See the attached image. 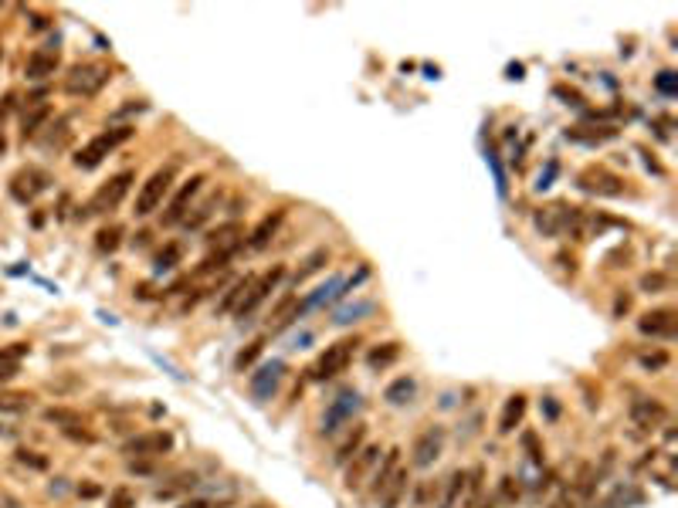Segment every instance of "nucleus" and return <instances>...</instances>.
Returning a JSON list of instances; mask_svg holds the SVG:
<instances>
[{
	"mask_svg": "<svg viewBox=\"0 0 678 508\" xmlns=\"http://www.w3.org/2000/svg\"><path fill=\"white\" fill-rule=\"evenodd\" d=\"M553 173H557V163H550V166H546V173H539L536 190H546V187H550V180H553Z\"/></svg>",
	"mask_w": 678,
	"mask_h": 508,
	"instance_id": "nucleus-49",
	"label": "nucleus"
},
{
	"mask_svg": "<svg viewBox=\"0 0 678 508\" xmlns=\"http://www.w3.org/2000/svg\"><path fill=\"white\" fill-rule=\"evenodd\" d=\"M10 109H14V95H3V102H0V119L7 116Z\"/></svg>",
	"mask_w": 678,
	"mask_h": 508,
	"instance_id": "nucleus-53",
	"label": "nucleus"
},
{
	"mask_svg": "<svg viewBox=\"0 0 678 508\" xmlns=\"http://www.w3.org/2000/svg\"><path fill=\"white\" fill-rule=\"evenodd\" d=\"M407 481H410L407 468H403V465H397V468H394L390 474H387V478H383V485H380V488L373 491L377 505H380V508H400L403 495H407Z\"/></svg>",
	"mask_w": 678,
	"mask_h": 508,
	"instance_id": "nucleus-16",
	"label": "nucleus"
},
{
	"mask_svg": "<svg viewBox=\"0 0 678 508\" xmlns=\"http://www.w3.org/2000/svg\"><path fill=\"white\" fill-rule=\"evenodd\" d=\"M281 278H285V265H275L272 272H265L261 278H255L251 292L244 295V302H241L238 309H235V315H238V318H248V315L255 312V309H258V305H261V302H265V298H268L275 288H279Z\"/></svg>",
	"mask_w": 678,
	"mask_h": 508,
	"instance_id": "nucleus-9",
	"label": "nucleus"
},
{
	"mask_svg": "<svg viewBox=\"0 0 678 508\" xmlns=\"http://www.w3.org/2000/svg\"><path fill=\"white\" fill-rule=\"evenodd\" d=\"M112 79V68L106 61H85V65H75L65 79V92L68 95H81V99H92L102 92V85Z\"/></svg>",
	"mask_w": 678,
	"mask_h": 508,
	"instance_id": "nucleus-2",
	"label": "nucleus"
},
{
	"mask_svg": "<svg viewBox=\"0 0 678 508\" xmlns=\"http://www.w3.org/2000/svg\"><path fill=\"white\" fill-rule=\"evenodd\" d=\"M48 183H51V176L38 170V166H28V170H21V173H14V180H10V196L17 200V203H31L38 194L48 190Z\"/></svg>",
	"mask_w": 678,
	"mask_h": 508,
	"instance_id": "nucleus-11",
	"label": "nucleus"
},
{
	"mask_svg": "<svg viewBox=\"0 0 678 508\" xmlns=\"http://www.w3.org/2000/svg\"><path fill=\"white\" fill-rule=\"evenodd\" d=\"M281 376H285V363L272 359L268 366H261L258 373H251V396L255 400H272L275 390L281 387Z\"/></svg>",
	"mask_w": 678,
	"mask_h": 508,
	"instance_id": "nucleus-18",
	"label": "nucleus"
},
{
	"mask_svg": "<svg viewBox=\"0 0 678 508\" xmlns=\"http://www.w3.org/2000/svg\"><path fill=\"white\" fill-rule=\"evenodd\" d=\"M31 28H34V31H44V28H48V17H41V14H38V17L31 21Z\"/></svg>",
	"mask_w": 678,
	"mask_h": 508,
	"instance_id": "nucleus-54",
	"label": "nucleus"
},
{
	"mask_svg": "<svg viewBox=\"0 0 678 508\" xmlns=\"http://www.w3.org/2000/svg\"><path fill=\"white\" fill-rule=\"evenodd\" d=\"M285 224V210H272L268 217H261V224L251 231V234L244 237V244L251 247V251H261V247H268L272 241H275V234H279V227Z\"/></svg>",
	"mask_w": 678,
	"mask_h": 508,
	"instance_id": "nucleus-20",
	"label": "nucleus"
},
{
	"mask_svg": "<svg viewBox=\"0 0 678 508\" xmlns=\"http://www.w3.org/2000/svg\"><path fill=\"white\" fill-rule=\"evenodd\" d=\"M0 54H3V51H0Z\"/></svg>",
	"mask_w": 678,
	"mask_h": 508,
	"instance_id": "nucleus-57",
	"label": "nucleus"
},
{
	"mask_svg": "<svg viewBox=\"0 0 678 508\" xmlns=\"http://www.w3.org/2000/svg\"><path fill=\"white\" fill-rule=\"evenodd\" d=\"M180 244H166L160 251V258H157V272H170V268H177V261H180Z\"/></svg>",
	"mask_w": 678,
	"mask_h": 508,
	"instance_id": "nucleus-38",
	"label": "nucleus"
},
{
	"mask_svg": "<svg viewBox=\"0 0 678 508\" xmlns=\"http://www.w3.org/2000/svg\"><path fill=\"white\" fill-rule=\"evenodd\" d=\"M322 265H329V251H326V247H319V251H312V254H309V258L302 261V268L295 272V285H299V281H306L309 274L322 272Z\"/></svg>",
	"mask_w": 678,
	"mask_h": 508,
	"instance_id": "nucleus-31",
	"label": "nucleus"
},
{
	"mask_svg": "<svg viewBox=\"0 0 678 508\" xmlns=\"http://www.w3.org/2000/svg\"><path fill=\"white\" fill-rule=\"evenodd\" d=\"M180 508H221V505H214V502H203V498H190V502H183Z\"/></svg>",
	"mask_w": 678,
	"mask_h": 508,
	"instance_id": "nucleus-51",
	"label": "nucleus"
},
{
	"mask_svg": "<svg viewBox=\"0 0 678 508\" xmlns=\"http://www.w3.org/2000/svg\"><path fill=\"white\" fill-rule=\"evenodd\" d=\"M543 414H546V420H557V417H559V403L553 400V396H546V400H543Z\"/></svg>",
	"mask_w": 678,
	"mask_h": 508,
	"instance_id": "nucleus-48",
	"label": "nucleus"
},
{
	"mask_svg": "<svg viewBox=\"0 0 678 508\" xmlns=\"http://www.w3.org/2000/svg\"><path fill=\"white\" fill-rule=\"evenodd\" d=\"M51 119V105H34L28 116H24V125H21V139L28 143V139H34L41 132V125Z\"/></svg>",
	"mask_w": 678,
	"mask_h": 508,
	"instance_id": "nucleus-30",
	"label": "nucleus"
},
{
	"mask_svg": "<svg viewBox=\"0 0 678 508\" xmlns=\"http://www.w3.org/2000/svg\"><path fill=\"white\" fill-rule=\"evenodd\" d=\"M31 393H7V396H0V414H21V410H28L31 407Z\"/></svg>",
	"mask_w": 678,
	"mask_h": 508,
	"instance_id": "nucleus-35",
	"label": "nucleus"
},
{
	"mask_svg": "<svg viewBox=\"0 0 678 508\" xmlns=\"http://www.w3.org/2000/svg\"><path fill=\"white\" fill-rule=\"evenodd\" d=\"M132 170H122V173H116L109 183H102L99 190H95V196L81 207V217H92V214H109V210H116L122 203V196L129 194V187H132Z\"/></svg>",
	"mask_w": 678,
	"mask_h": 508,
	"instance_id": "nucleus-4",
	"label": "nucleus"
},
{
	"mask_svg": "<svg viewBox=\"0 0 678 508\" xmlns=\"http://www.w3.org/2000/svg\"><path fill=\"white\" fill-rule=\"evenodd\" d=\"M173 176H177V163H166L163 170H157L143 183V190L136 196V217H150L153 210H160L166 194H170V187H173Z\"/></svg>",
	"mask_w": 678,
	"mask_h": 508,
	"instance_id": "nucleus-3",
	"label": "nucleus"
},
{
	"mask_svg": "<svg viewBox=\"0 0 678 508\" xmlns=\"http://www.w3.org/2000/svg\"><path fill=\"white\" fill-rule=\"evenodd\" d=\"M431 495H435V481H417L414 508H431Z\"/></svg>",
	"mask_w": 678,
	"mask_h": 508,
	"instance_id": "nucleus-42",
	"label": "nucleus"
},
{
	"mask_svg": "<svg viewBox=\"0 0 678 508\" xmlns=\"http://www.w3.org/2000/svg\"><path fill=\"white\" fill-rule=\"evenodd\" d=\"M363 440H366V427H363V424H353V430L346 434V440H343V444L336 447L332 461H336V465H346V461H350V458L357 454L359 447H363Z\"/></svg>",
	"mask_w": 678,
	"mask_h": 508,
	"instance_id": "nucleus-28",
	"label": "nucleus"
},
{
	"mask_svg": "<svg viewBox=\"0 0 678 508\" xmlns=\"http://www.w3.org/2000/svg\"><path fill=\"white\" fill-rule=\"evenodd\" d=\"M122 451H126L129 458H160V454H170V451H173V434H170V430L139 434V437H132Z\"/></svg>",
	"mask_w": 678,
	"mask_h": 508,
	"instance_id": "nucleus-10",
	"label": "nucleus"
},
{
	"mask_svg": "<svg viewBox=\"0 0 678 508\" xmlns=\"http://www.w3.org/2000/svg\"><path fill=\"white\" fill-rule=\"evenodd\" d=\"M641 336H651V339H675L678 332V312L675 309H651L638 318Z\"/></svg>",
	"mask_w": 678,
	"mask_h": 508,
	"instance_id": "nucleus-13",
	"label": "nucleus"
},
{
	"mask_svg": "<svg viewBox=\"0 0 678 508\" xmlns=\"http://www.w3.org/2000/svg\"><path fill=\"white\" fill-rule=\"evenodd\" d=\"M28 343H14V346H3L0 349V383H7V380H14L17 376V369H21V359L28 356Z\"/></svg>",
	"mask_w": 678,
	"mask_h": 508,
	"instance_id": "nucleus-24",
	"label": "nucleus"
},
{
	"mask_svg": "<svg viewBox=\"0 0 678 508\" xmlns=\"http://www.w3.org/2000/svg\"><path fill=\"white\" fill-rule=\"evenodd\" d=\"M359 410H363V400H359V393H339L329 407H326V414H322V424H319V434L322 437H332V434H339V430L346 427V424H353V417H357Z\"/></svg>",
	"mask_w": 678,
	"mask_h": 508,
	"instance_id": "nucleus-5",
	"label": "nucleus"
},
{
	"mask_svg": "<svg viewBox=\"0 0 678 508\" xmlns=\"http://www.w3.org/2000/svg\"><path fill=\"white\" fill-rule=\"evenodd\" d=\"M441 447H444V427L438 424H431L428 430H421V437L414 440V458H410V465L414 468H431L435 461L441 458Z\"/></svg>",
	"mask_w": 678,
	"mask_h": 508,
	"instance_id": "nucleus-12",
	"label": "nucleus"
},
{
	"mask_svg": "<svg viewBox=\"0 0 678 508\" xmlns=\"http://www.w3.org/2000/svg\"><path fill=\"white\" fill-rule=\"evenodd\" d=\"M261 349H265V336H258L255 343H248V349H241L238 352V359H235V369L238 373H244V369H251V363L261 356Z\"/></svg>",
	"mask_w": 678,
	"mask_h": 508,
	"instance_id": "nucleus-34",
	"label": "nucleus"
},
{
	"mask_svg": "<svg viewBox=\"0 0 678 508\" xmlns=\"http://www.w3.org/2000/svg\"><path fill=\"white\" fill-rule=\"evenodd\" d=\"M522 447H526V454H529V461L532 465H543V444H539V437H536V430H522Z\"/></svg>",
	"mask_w": 678,
	"mask_h": 508,
	"instance_id": "nucleus-37",
	"label": "nucleus"
},
{
	"mask_svg": "<svg viewBox=\"0 0 678 508\" xmlns=\"http://www.w3.org/2000/svg\"><path fill=\"white\" fill-rule=\"evenodd\" d=\"M373 309H377L373 302H359L353 309H343V312L336 315V322H339V325H350V322H359V315H370Z\"/></svg>",
	"mask_w": 678,
	"mask_h": 508,
	"instance_id": "nucleus-39",
	"label": "nucleus"
},
{
	"mask_svg": "<svg viewBox=\"0 0 678 508\" xmlns=\"http://www.w3.org/2000/svg\"><path fill=\"white\" fill-rule=\"evenodd\" d=\"M58 61H61V51H58L54 44L38 48V51L28 58V68H24V75H28V81H44L48 75H54V72H58Z\"/></svg>",
	"mask_w": 678,
	"mask_h": 508,
	"instance_id": "nucleus-19",
	"label": "nucleus"
},
{
	"mask_svg": "<svg viewBox=\"0 0 678 508\" xmlns=\"http://www.w3.org/2000/svg\"><path fill=\"white\" fill-rule=\"evenodd\" d=\"M353 352H357V339H339V343L326 346V352L316 359V366L309 369V373H312V380H332V376L346 373V366H350Z\"/></svg>",
	"mask_w": 678,
	"mask_h": 508,
	"instance_id": "nucleus-6",
	"label": "nucleus"
},
{
	"mask_svg": "<svg viewBox=\"0 0 678 508\" xmlns=\"http://www.w3.org/2000/svg\"><path fill=\"white\" fill-rule=\"evenodd\" d=\"M570 214H573V207L570 203H550V207H543L539 214H536V231L543 237H559L566 234V224H570Z\"/></svg>",
	"mask_w": 678,
	"mask_h": 508,
	"instance_id": "nucleus-17",
	"label": "nucleus"
},
{
	"mask_svg": "<svg viewBox=\"0 0 678 508\" xmlns=\"http://www.w3.org/2000/svg\"><path fill=\"white\" fill-rule=\"evenodd\" d=\"M628 309H631V298H628V295H617V302H614V312L621 315V312H628Z\"/></svg>",
	"mask_w": 678,
	"mask_h": 508,
	"instance_id": "nucleus-52",
	"label": "nucleus"
},
{
	"mask_svg": "<svg viewBox=\"0 0 678 508\" xmlns=\"http://www.w3.org/2000/svg\"><path fill=\"white\" fill-rule=\"evenodd\" d=\"M129 136H132V125H116V129L99 132L92 143H85L79 153H75V166H79V170H95V166L109 156L116 146H122Z\"/></svg>",
	"mask_w": 678,
	"mask_h": 508,
	"instance_id": "nucleus-1",
	"label": "nucleus"
},
{
	"mask_svg": "<svg viewBox=\"0 0 678 508\" xmlns=\"http://www.w3.org/2000/svg\"><path fill=\"white\" fill-rule=\"evenodd\" d=\"M672 281H668V274H661V272H648V274H641V281H638V288L641 292H648V295H655V292H665Z\"/></svg>",
	"mask_w": 678,
	"mask_h": 508,
	"instance_id": "nucleus-36",
	"label": "nucleus"
},
{
	"mask_svg": "<svg viewBox=\"0 0 678 508\" xmlns=\"http://www.w3.org/2000/svg\"><path fill=\"white\" fill-rule=\"evenodd\" d=\"M417 396V380L414 376H397L394 383H387V390H383V400L390 403V407H403V403H410Z\"/></svg>",
	"mask_w": 678,
	"mask_h": 508,
	"instance_id": "nucleus-25",
	"label": "nucleus"
},
{
	"mask_svg": "<svg viewBox=\"0 0 678 508\" xmlns=\"http://www.w3.org/2000/svg\"><path fill=\"white\" fill-rule=\"evenodd\" d=\"M668 420V407L661 403V400H655V396H638L635 403H631V424L641 430H655L661 427Z\"/></svg>",
	"mask_w": 678,
	"mask_h": 508,
	"instance_id": "nucleus-15",
	"label": "nucleus"
},
{
	"mask_svg": "<svg viewBox=\"0 0 678 508\" xmlns=\"http://www.w3.org/2000/svg\"><path fill=\"white\" fill-rule=\"evenodd\" d=\"M597 474L600 471L594 468V465H584V468H580V478H577V491H580V495H590L594 485H597Z\"/></svg>",
	"mask_w": 678,
	"mask_h": 508,
	"instance_id": "nucleus-40",
	"label": "nucleus"
},
{
	"mask_svg": "<svg viewBox=\"0 0 678 508\" xmlns=\"http://www.w3.org/2000/svg\"><path fill=\"white\" fill-rule=\"evenodd\" d=\"M251 285H255V274H244V278H238L228 292H224V298L217 302V315H224V312H235L241 302H244V295L251 292Z\"/></svg>",
	"mask_w": 678,
	"mask_h": 508,
	"instance_id": "nucleus-27",
	"label": "nucleus"
},
{
	"mask_svg": "<svg viewBox=\"0 0 678 508\" xmlns=\"http://www.w3.org/2000/svg\"><path fill=\"white\" fill-rule=\"evenodd\" d=\"M614 136H617V129H610V125H604L597 132H584V129L577 125V129L566 132V139H573V143H590V146H594V143H607V139H614Z\"/></svg>",
	"mask_w": 678,
	"mask_h": 508,
	"instance_id": "nucleus-32",
	"label": "nucleus"
},
{
	"mask_svg": "<svg viewBox=\"0 0 678 508\" xmlns=\"http://www.w3.org/2000/svg\"><path fill=\"white\" fill-rule=\"evenodd\" d=\"M44 420L54 424V427H61V430L85 427V417H81L79 410H68V407H48V410H44Z\"/></svg>",
	"mask_w": 678,
	"mask_h": 508,
	"instance_id": "nucleus-29",
	"label": "nucleus"
},
{
	"mask_svg": "<svg viewBox=\"0 0 678 508\" xmlns=\"http://www.w3.org/2000/svg\"><path fill=\"white\" fill-rule=\"evenodd\" d=\"M465 485H468V474L458 468L448 474V481H444V491H441V502L438 508H458L465 502Z\"/></svg>",
	"mask_w": 678,
	"mask_h": 508,
	"instance_id": "nucleus-23",
	"label": "nucleus"
},
{
	"mask_svg": "<svg viewBox=\"0 0 678 508\" xmlns=\"http://www.w3.org/2000/svg\"><path fill=\"white\" fill-rule=\"evenodd\" d=\"M577 187L587 190L594 196H621L624 194V180L617 173H610L607 166H587L580 176H577Z\"/></svg>",
	"mask_w": 678,
	"mask_h": 508,
	"instance_id": "nucleus-8",
	"label": "nucleus"
},
{
	"mask_svg": "<svg viewBox=\"0 0 678 508\" xmlns=\"http://www.w3.org/2000/svg\"><path fill=\"white\" fill-rule=\"evenodd\" d=\"M119 244H122V227H119V224H109V227H102V231L95 234V247H99V251H106V254H109V251H116Z\"/></svg>",
	"mask_w": 678,
	"mask_h": 508,
	"instance_id": "nucleus-33",
	"label": "nucleus"
},
{
	"mask_svg": "<svg viewBox=\"0 0 678 508\" xmlns=\"http://www.w3.org/2000/svg\"><path fill=\"white\" fill-rule=\"evenodd\" d=\"M638 363H641V369L658 373V369H665V366H668V352H661V349H658V352H644Z\"/></svg>",
	"mask_w": 678,
	"mask_h": 508,
	"instance_id": "nucleus-41",
	"label": "nucleus"
},
{
	"mask_svg": "<svg viewBox=\"0 0 678 508\" xmlns=\"http://www.w3.org/2000/svg\"><path fill=\"white\" fill-rule=\"evenodd\" d=\"M203 173H194L180 190H177V196L170 200V207H166V214H163V224L166 227H173V224H180V221H187V207H190V200L200 194V187H203Z\"/></svg>",
	"mask_w": 678,
	"mask_h": 508,
	"instance_id": "nucleus-14",
	"label": "nucleus"
},
{
	"mask_svg": "<svg viewBox=\"0 0 678 508\" xmlns=\"http://www.w3.org/2000/svg\"><path fill=\"white\" fill-rule=\"evenodd\" d=\"M380 444H363L357 454L346 461V491H359L370 478H373V471L380 465Z\"/></svg>",
	"mask_w": 678,
	"mask_h": 508,
	"instance_id": "nucleus-7",
	"label": "nucleus"
},
{
	"mask_svg": "<svg viewBox=\"0 0 678 508\" xmlns=\"http://www.w3.org/2000/svg\"><path fill=\"white\" fill-rule=\"evenodd\" d=\"M400 359V343H380V346H373V349L366 352V366L373 369V373H383L387 366H394Z\"/></svg>",
	"mask_w": 678,
	"mask_h": 508,
	"instance_id": "nucleus-26",
	"label": "nucleus"
},
{
	"mask_svg": "<svg viewBox=\"0 0 678 508\" xmlns=\"http://www.w3.org/2000/svg\"><path fill=\"white\" fill-rule=\"evenodd\" d=\"M550 508H573V505H570V498H557Z\"/></svg>",
	"mask_w": 678,
	"mask_h": 508,
	"instance_id": "nucleus-55",
	"label": "nucleus"
},
{
	"mask_svg": "<svg viewBox=\"0 0 678 508\" xmlns=\"http://www.w3.org/2000/svg\"><path fill=\"white\" fill-rule=\"evenodd\" d=\"M522 417H526V396H522V393H512V396L506 400V407H502V417H499V434H502V437L516 434V427L522 424Z\"/></svg>",
	"mask_w": 678,
	"mask_h": 508,
	"instance_id": "nucleus-22",
	"label": "nucleus"
},
{
	"mask_svg": "<svg viewBox=\"0 0 678 508\" xmlns=\"http://www.w3.org/2000/svg\"><path fill=\"white\" fill-rule=\"evenodd\" d=\"M17 461H21V465H28V468H38V471L48 468V458H41L38 451H24V447L17 451Z\"/></svg>",
	"mask_w": 678,
	"mask_h": 508,
	"instance_id": "nucleus-45",
	"label": "nucleus"
},
{
	"mask_svg": "<svg viewBox=\"0 0 678 508\" xmlns=\"http://www.w3.org/2000/svg\"><path fill=\"white\" fill-rule=\"evenodd\" d=\"M214 203H217V196H214V200H207V203H200V207H197V214L183 221V224H187V231H197L200 224H203V221L210 217V210H214Z\"/></svg>",
	"mask_w": 678,
	"mask_h": 508,
	"instance_id": "nucleus-43",
	"label": "nucleus"
},
{
	"mask_svg": "<svg viewBox=\"0 0 678 508\" xmlns=\"http://www.w3.org/2000/svg\"><path fill=\"white\" fill-rule=\"evenodd\" d=\"M79 495L81 498H95V495H102V488L99 485H79Z\"/></svg>",
	"mask_w": 678,
	"mask_h": 508,
	"instance_id": "nucleus-50",
	"label": "nucleus"
},
{
	"mask_svg": "<svg viewBox=\"0 0 678 508\" xmlns=\"http://www.w3.org/2000/svg\"><path fill=\"white\" fill-rule=\"evenodd\" d=\"M109 508H132V491L129 488H116L109 495Z\"/></svg>",
	"mask_w": 678,
	"mask_h": 508,
	"instance_id": "nucleus-47",
	"label": "nucleus"
},
{
	"mask_svg": "<svg viewBox=\"0 0 678 508\" xmlns=\"http://www.w3.org/2000/svg\"><path fill=\"white\" fill-rule=\"evenodd\" d=\"M207 247L210 251H228V254H238L241 247H244V227L241 224H221L217 231H210L207 237Z\"/></svg>",
	"mask_w": 678,
	"mask_h": 508,
	"instance_id": "nucleus-21",
	"label": "nucleus"
},
{
	"mask_svg": "<svg viewBox=\"0 0 678 508\" xmlns=\"http://www.w3.org/2000/svg\"><path fill=\"white\" fill-rule=\"evenodd\" d=\"M499 498H502V502H516V498H519V481H516V478H509V474H506V478L499 481Z\"/></svg>",
	"mask_w": 678,
	"mask_h": 508,
	"instance_id": "nucleus-44",
	"label": "nucleus"
},
{
	"mask_svg": "<svg viewBox=\"0 0 678 508\" xmlns=\"http://www.w3.org/2000/svg\"><path fill=\"white\" fill-rule=\"evenodd\" d=\"M3 150H7V139H3V132H0V153H3Z\"/></svg>",
	"mask_w": 678,
	"mask_h": 508,
	"instance_id": "nucleus-56",
	"label": "nucleus"
},
{
	"mask_svg": "<svg viewBox=\"0 0 678 508\" xmlns=\"http://www.w3.org/2000/svg\"><path fill=\"white\" fill-rule=\"evenodd\" d=\"M655 85H658V92H661V95H675V92H678V79H675V72H661Z\"/></svg>",
	"mask_w": 678,
	"mask_h": 508,
	"instance_id": "nucleus-46",
	"label": "nucleus"
}]
</instances>
